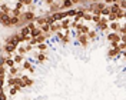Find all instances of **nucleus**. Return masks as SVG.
Segmentation results:
<instances>
[{
	"instance_id": "1",
	"label": "nucleus",
	"mask_w": 126,
	"mask_h": 100,
	"mask_svg": "<svg viewBox=\"0 0 126 100\" xmlns=\"http://www.w3.org/2000/svg\"><path fill=\"white\" fill-rule=\"evenodd\" d=\"M94 29L99 31V33H103V34H106L109 31V22H108L106 16H102V19L94 24Z\"/></svg>"
},
{
	"instance_id": "2",
	"label": "nucleus",
	"mask_w": 126,
	"mask_h": 100,
	"mask_svg": "<svg viewBox=\"0 0 126 100\" xmlns=\"http://www.w3.org/2000/svg\"><path fill=\"white\" fill-rule=\"evenodd\" d=\"M76 42H78V44L82 49H87V47L90 46V40L87 39V34H85V33H78Z\"/></svg>"
},
{
	"instance_id": "3",
	"label": "nucleus",
	"mask_w": 126,
	"mask_h": 100,
	"mask_svg": "<svg viewBox=\"0 0 126 100\" xmlns=\"http://www.w3.org/2000/svg\"><path fill=\"white\" fill-rule=\"evenodd\" d=\"M33 53V57H34V60L37 64H43V63H46L47 60V52H32Z\"/></svg>"
},
{
	"instance_id": "4",
	"label": "nucleus",
	"mask_w": 126,
	"mask_h": 100,
	"mask_svg": "<svg viewBox=\"0 0 126 100\" xmlns=\"http://www.w3.org/2000/svg\"><path fill=\"white\" fill-rule=\"evenodd\" d=\"M0 24L4 29H12V26H10V14L1 12V10H0Z\"/></svg>"
},
{
	"instance_id": "5",
	"label": "nucleus",
	"mask_w": 126,
	"mask_h": 100,
	"mask_svg": "<svg viewBox=\"0 0 126 100\" xmlns=\"http://www.w3.org/2000/svg\"><path fill=\"white\" fill-rule=\"evenodd\" d=\"M120 49L119 47H109L108 50H106V56H108V59L109 60H115V59H118L119 56H120Z\"/></svg>"
},
{
	"instance_id": "6",
	"label": "nucleus",
	"mask_w": 126,
	"mask_h": 100,
	"mask_svg": "<svg viewBox=\"0 0 126 100\" xmlns=\"http://www.w3.org/2000/svg\"><path fill=\"white\" fill-rule=\"evenodd\" d=\"M19 76L22 77V82H23L24 89H29V87H32V86H33L34 83H36V82L33 80V77H30L29 74H24V73H20Z\"/></svg>"
},
{
	"instance_id": "7",
	"label": "nucleus",
	"mask_w": 126,
	"mask_h": 100,
	"mask_svg": "<svg viewBox=\"0 0 126 100\" xmlns=\"http://www.w3.org/2000/svg\"><path fill=\"white\" fill-rule=\"evenodd\" d=\"M59 10H62V0H55L49 7H47V13H56V12H59Z\"/></svg>"
},
{
	"instance_id": "8",
	"label": "nucleus",
	"mask_w": 126,
	"mask_h": 100,
	"mask_svg": "<svg viewBox=\"0 0 126 100\" xmlns=\"http://www.w3.org/2000/svg\"><path fill=\"white\" fill-rule=\"evenodd\" d=\"M106 40H108V42H120V40H122V37H120V34H119L118 31H108V33H106Z\"/></svg>"
},
{
	"instance_id": "9",
	"label": "nucleus",
	"mask_w": 126,
	"mask_h": 100,
	"mask_svg": "<svg viewBox=\"0 0 126 100\" xmlns=\"http://www.w3.org/2000/svg\"><path fill=\"white\" fill-rule=\"evenodd\" d=\"M86 34H87V39L90 40V43H94V42H97V40H99V34H100V33L96 30V29H90Z\"/></svg>"
},
{
	"instance_id": "10",
	"label": "nucleus",
	"mask_w": 126,
	"mask_h": 100,
	"mask_svg": "<svg viewBox=\"0 0 126 100\" xmlns=\"http://www.w3.org/2000/svg\"><path fill=\"white\" fill-rule=\"evenodd\" d=\"M22 71L19 69V66L15 64V66H12V67H7V73H6V76H19Z\"/></svg>"
},
{
	"instance_id": "11",
	"label": "nucleus",
	"mask_w": 126,
	"mask_h": 100,
	"mask_svg": "<svg viewBox=\"0 0 126 100\" xmlns=\"http://www.w3.org/2000/svg\"><path fill=\"white\" fill-rule=\"evenodd\" d=\"M60 22V26H62V30H69L70 29V17H64Z\"/></svg>"
},
{
	"instance_id": "12",
	"label": "nucleus",
	"mask_w": 126,
	"mask_h": 100,
	"mask_svg": "<svg viewBox=\"0 0 126 100\" xmlns=\"http://www.w3.org/2000/svg\"><path fill=\"white\" fill-rule=\"evenodd\" d=\"M62 30V26H60V22L59 20H55L53 23L50 24V31L55 34V33H57V31H60Z\"/></svg>"
},
{
	"instance_id": "13",
	"label": "nucleus",
	"mask_w": 126,
	"mask_h": 100,
	"mask_svg": "<svg viewBox=\"0 0 126 100\" xmlns=\"http://www.w3.org/2000/svg\"><path fill=\"white\" fill-rule=\"evenodd\" d=\"M34 23L37 26H42V24L46 23V14H36L34 17Z\"/></svg>"
},
{
	"instance_id": "14",
	"label": "nucleus",
	"mask_w": 126,
	"mask_h": 100,
	"mask_svg": "<svg viewBox=\"0 0 126 100\" xmlns=\"http://www.w3.org/2000/svg\"><path fill=\"white\" fill-rule=\"evenodd\" d=\"M13 60H15V64L20 66L22 62L24 60V56H23V54H19V53H15V54H13Z\"/></svg>"
},
{
	"instance_id": "15",
	"label": "nucleus",
	"mask_w": 126,
	"mask_h": 100,
	"mask_svg": "<svg viewBox=\"0 0 126 100\" xmlns=\"http://www.w3.org/2000/svg\"><path fill=\"white\" fill-rule=\"evenodd\" d=\"M119 26H120V22H119V20L109 22V30H110V31H118Z\"/></svg>"
},
{
	"instance_id": "16",
	"label": "nucleus",
	"mask_w": 126,
	"mask_h": 100,
	"mask_svg": "<svg viewBox=\"0 0 126 100\" xmlns=\"http://www.w3.org/2000/svg\"><path fill=\"white\" fill-rule=\"evenodd\" d=\"M20 90H22V89H20V87H17V86H10V87H9V97L16 96Z\"/></svg>"
},
{
	"instance_id": "17",
	"label": "nucleus",
	"mask_w": 126,
	"mask_h": 100,
	"mask_svg": "<svg viewBox=\"0 0 126 100\" xmlns=\"http://www.w3.org/2000/svg\"><path fill=\"white\" fill-rule=\"evenodd\" d=\"M34 49H37V52H47V49H49V46H47V42L37 43V44L34 46Z\"/></svg>"
},
{
	"instance_id": "18",
	"label": "nucleus",
	"mask_w": 126,
	"mask_h": 100,
	"mask_svg": "<svg viewBox=\"0 0 126 100\" xmlns=\"http://www.w3.org/2000/svg\"><path fill=\"white\" fill-rule=\"evenodd\" d=\"M20 66H22V70L27 71V70L30 69L32 66H33V62H32V60H26V59H24L23 62H22V64H20Z\"/></svg>"
},
{
	"instance_id": "19",
	"label": "nucleus",
	"mask_w": 126,
	"mask_h": 100,
	"mask_svg": "<svg viewBox=\"0 0 126 100\" xmlns=\"http://www.w3.org/2000/svg\"><path fill=\"white\" fill-rule=\"evenodd\" d=\"M0 10L10 14V12H12V6H9L7 3H1V1H0Z\"/></svg>"
},
{
	"instance_id": "20",
	"label": "nucleus",
	"mask_w": 126,
	"mask_h": 100,
	"mask_svg": "<svg viewBox=\"0 0 126 100\" xmlns=\"http://www.w3.org/2000/svg\"><path fill=\"white\" fill-rule=\"evenodd\" d=\"M90 20H92V13L86 12V13L82 14V22H83V23H90Z\"/></svg>"
},
{
	"instance_id": "21",
	"label": "nucleus",
	"mask_w": 126,
	"mask_h": 100,
	"mask_svg": "<svg viewBox=\"0 0 126 100\" xmlns=\"http://www.w3.org/2000/svg\"><path fill=\"white\" fill-rule=\"evenodd\" d=\"M40 33H43V31L40 30V27L39 26H36L33 30H30V37H36V36H39Z\"/></svg>"
},
{
	"instance_id": "22",
	"label": "nucleus",
	"mask_w": 126,
	"mask_h": 100,
	"mask_svg": "<svg viewBox=\"0 0 126 100\" xmlns=\"http://www.w3.org/2000/svg\"><path fill=\"white\" fill-rule=\"evenodd\" d=\"M102 19V14H99V13H94V14H92V20H90V23L92 24H96L99 20Z\"/></svg>"
},
{
	"instance_id": "23",
	"label": "nucleus",
	"mask_w": 126,
	"mask_h": 100,
	"mask_svg": "<svg viewBox=\"0 0 126 100\" xmlns=\"http://www.w3.org/2000/svg\"><path fill=\"white\" fill-rule=\"evenodd\" d=\"M109 6H110V13H118L119 10H120L118 3H110Z\"/></svg>"
},
{
	"instance_id": "24",
	"label": "nucleus",
	"mask_w": 126,
	"mask_h": 100,
	"mask_svg": "<svg viewBox=\"0 0 126 100\" xmlns=\"http://www.w3.org/2000/svg\"><path fill=\"white\" fill-rule=\"evenodd\" d=\"M36 43H43V42H47L46 40V36H45V33H40L39 36H36Z\"/></svg>"
},
{
	"instance_id": "25",
	"label": "nucleus",
	"mask_w": 126,
	"mask_h": 100,
	"mask_svg": "<svg viewBox=\"0 0 126 100\" xmlns=\"http://www.w3.org/2000/svg\"><path fill=\"white\" fill-rule=\"evenodd\" d=\"M9 96L4 93V86H0V100H7Z\"/></svg>"
},
{
	"instance_id": "26",
	"label": "nucleus",
	"mask_w": 126,
	"mask_h": 100,
	"mask_svg": "<svg viewBox=\"0 0 126 100\" xmlns=\"http://www.w3.org/2000/svg\"><path fill=\"white\" fill-rule=\"evenodd\" d=\"M24 49H26V54H29V53H32V52L34 50V46L30 44V43H24Z\"/></svg>"
},
{
	"instance_id": "27",
	"label": "nucleus",
	"mask_w": 126,
	"mask_h": 100,
	"mask_svg": "<svg viewBox=\"0 0 126 100\" xmlns=\"http://www.w3.org/2000/svg\"><path fill=\"white\" fill-rule=\"evenodd\" d=\"M39 27H40V30L43 31V33H46V31H50V24H47V23L42 24V26H39Z\"/></svg>"
},
{
	"instance_id": "28",
	"label": "nucleus",
	"mask_w": 126,
	"mask_h": 100,
	"mask_svg": "<svg viewBox=\"0 0 126 100\" xmlns=\"http://www.w3.org/2000/svg\"><path fill=\"white\" fill-rule=\"evenodd\" d=\"M26 10H30V12H34V13H36V12H37V6H36V3L33 1L32 4H29V6H27V9H26Z\"/></svg>"
},
{
	"instance_id": "29",
	"label": "nucleus",
	"mask_w": 126,
	"mask_h": 100,
	"mask_svg": "<svg viewBox=\"0 0 126 100\" xmlns=\"http://www.w3.org/2000/svg\"><path fill=\"white\" fill-rule=\"evenodd\" d=\"M15 7L19 9V10H24V6H23V3H22V1H16Z\"/></svg>"
},
{
	"instance_id": "30",
	"label": "nucleus",
	"mask_w": 126,
	"mask_h": 100,
	"mask_svg": "<svg viewBox=\"0 0 126 100\" xmlns=\"http://www.w3.org/2000/svg\"><path fill=\"white\" fill-rule=\"evenodd\" d=\"M20 1H22V3H23V6H24V7H27V6H29V4H32V3H33V1H34V0H20Z\"/></svg>"
},
{
	"instance_id": "31",
	"label": "nucleus",
	"mask_w": 126,
	"mask_h": 100,
	"mask_svg": "<svg viewBox=\"0 0 126 100\" xmlns=\"http://www.w3.org/2000/svg\"><path fill=\"white\" fill-rule=\"evenodd\" d=\"M53 1H55V0H43V3H45V6H46V7H49Z\"/></svg>"
},
{
	"instance_id": "32",
	"label": "nucleus",
	"mask_w": 126,
	"mask_h": 100,
	"mask_svg": "<svg viewBox=\"0 0 126 100\" xmlns=\"http://www.w3.org/2000/svg\"><path fill=\"white\" fill-rule=\"evenodd\" d=\"M72 3H73V6H75V7L80 6V0H72Z\"/></svg>"
},
{
	"instance_id": "33",
	"label": "nucleus",
	"mask_w": 126,
	"mask_h": 100,
	"mask_svg": "<svg viewBox=\"0 0 126 100\" xmlns=\"http://www.w3.org/2000/svg\"><path fill=\"white\" fill-rule=\"evenodd\" d=\"M34 70H36V69H34V64H33V66H32V67H30V69L27 70V71H29V73H30V74H34V73H36V71H34Z\"/></svg>"
},
{
	"instance_id": "34",
	"label": "nucleus",
	"mask_w": 126,
	"mask_h": 100,
	"mask_svg": "<svg viewBox=\"0 0 126 100\" xmlns=\"http://www.w3.org/2000/svg\"><path fill=\"white\" fill-rule=\"evenodd\" d=\"M1 46H3V43H1V40H0V53H1Z\"/></svg>"
},
{
	"instance_id": "35",
	"label": "nucleus",
	"mask_w": 126,
	"mask_h": 100,
	"mask_svg": "<svg viewBox=\"0 0 126 100\" xmlns=\"http://www.w3.org/2000/svg\"><path fill=\"white\" fill-rule=\"evenodd\" d=\"M16 1H20V0H16Z\"/></svg>"
}]
</instances>
